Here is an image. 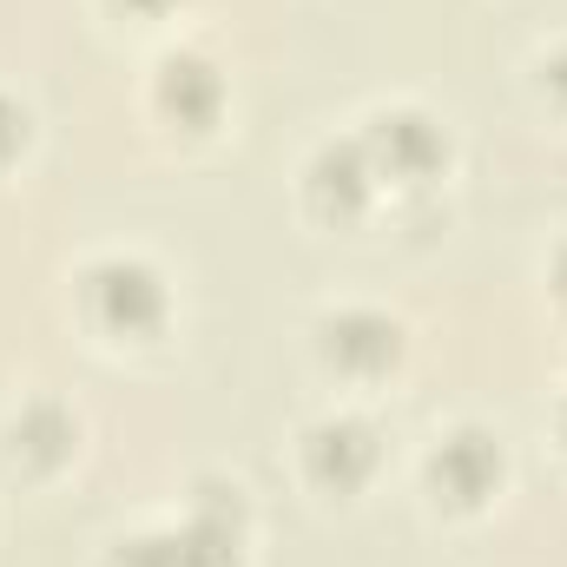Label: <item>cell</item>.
I'll list each match as a JSON object with an SVG mask.
<instances>
[{"instance_id": "cell-3", "label": "cell", "mask_w": 567, "mask_h": 567, "mask_svg": "<svg viewBox=\"0 0 567 567\" xmlns=\"http://www.w3.org/2000/svg\"><path fill=\"white\" fill-rule=\"evenodd\" d=\"M370 165L377 172H396V178H429L442 158H449V140H442V126H429L423 113H383L377 126H370Z\"/></svg>"}, {"instance_id": "cell-1", "label": "cell", "mask_w": 567, "mask_h": 567, "mask_svg": "<svg viewBox=\"0 0 567 567\" xmlns=\"http://www.w3.org/2000/svg\"><path fill=\"white\" fill-rule=\"evenodd\" d=\"M86 303L106 330L140 337V330H158V317H165V284L140 258H106L86 271Z\"/></svg>"}, {"instance_id": "cell-12", "label": "cell", "mask_w": 567, "mask_h": 567, "mask_svg": "<svg viewBox=\"0 0 567 567\" xmlns=\"http://www.w3.org/2000/svg\"><path fill=\"white\" fill-rule=\"evenodd\" d=\"M555 290L567 297V245H561V258H555Z\"/></svg>"}, {"instance_id": "cell-9", "label": "cell", "mask_w": 567, "mask_h": 567, "mask_svg": "<svg viewBox=\"0 0 567 567\" xmlns=\"http://www.w3.org/2000/svg\"><path fill=\"white\" fill-rule=\"evenodd\" d=\"M20 140H27V113L0 93V158H7V152H20Z\"/></svg>"}, {"instance_id": "cell-5", "label": "cell", "mask_w": 567, "mask_h": 567, "mask_svg": "<svg viewBox=\"0 0 567 567\" xmlns=\"http://www.w3.org/2000/svg\"><path fill=\"white\" fill-rule=\"evenodd\" d=\"M370 185H377V165H370L363 140H330L310 165V198L330 218H357L370 205Z\"/></svg>"}, {"instance_id": "cell-6", "label": "cell", "mask_w": 567, "mask_h": 567, "mask_svg": "<svg viewBox=\"0 0 567 567\" xmlns=\"http://www.w3.org/2000/svg\"><path fill=\"white\" fill-rule=\"evenodd\" d=\"M303 455H310V475H317L323 488H357V482L377 468V435L357 423V416H337V423L310 429Z\"/></svg>"}, {"instance_id": "cell-7", "label": "cell", "mask_w": 567, "mask_h": 567, "mask_svg": "<svg viewBox=\"0 0 567 567\" xmlns=\"http://www.w3.org/2000/svg\"><path fill=\"white\" fill-rule=\"evenodd\" d=\"M218 100H225V80H218L212 60H198V53H172V60L158 66V106H165L172 120L205 126V120L218 113Z\"/></svg>"}, {"instance_id": "cell-11", "label": "cell", "mask_w": 567, "mask_h": 567, "mask_svg": "<svg viewBox=\"0 0 567 567\" xmlns=\"http://www.w3.org/2000/svg\"><path fill=\"white\" fill-rule=\"evenodd\" d=\"M120 7H133V13H158V7H172V0H120Z\"/></svg>"}, {"instance_id": "cell-10", "label": "cell", "mask_w": 567, "mask_h": 567, "mask_svg": "<svg viewBox=\"0 0 567 567\" xmlns=\"http://www.w3.org/2000/svg\"><path fill=\"white\" fill-rule=\"evenodd\" d=\"M548 86L567 100V53H555V60H548Z\"/></svg>"}, {"instance_id": "cell-8", "label": "cell", "mask_w": 567, "mask_h": 567, "mask_svg": "<svg viewBox=\"0 0 567 567\" xmlns=\"http://www.w3.org/2000/svg\"><path fill=\"white\" fill-rule=\"evenodd\" d=\"M73 449V416H60L53 403H33L20 423H13V455H33V462H60Z\"/></svg>"}, {"instance_id": "cell-4", "label": "cell", "mask_w": 567, "mask_h": 567, "mask_svg": "<svg viewBox=\"0 0 567 567\" xmlns=\"http://www.w3.org/2000/svg\"><path fill=\"white\" fill-rule=\"evenodd\" d=\"M396 350H403V330H396L383 310H337V317L323 323V357L343 363V370H357V377L390 370Z\"/></svg>"}, {"instance_id": "cell-2", "label": "cell", "mask_w": 567, "mask_h": 567, "mask_svg": "<svg viewBox=\"0 0 567 567\" xmlns=\"http://www.w3.org/2000/svg\"><path fill=\"white\" fill-rule=\"evenodd\" d=\"M429 482H435L449 502L475 508V502L495 495V482H502V442L482 435V429H455V435H442V449L429 455Z\"/></svg>"}]
</instances>
